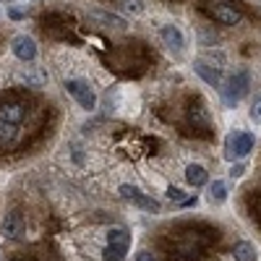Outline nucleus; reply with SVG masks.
<instances>
[{
  "instance_id": "393cba45",
  "label": "nucleus",
  "mask_w": 261,
  "mask_h": 261,
  "mask_svg": "<svg viewBox=\"0 0 261 261\" xmlns=\"http://www.w3.org/2000/svg\"><path fill=\"white\" fill-rule=\"evenodd\" d=\"M196 204H199V199H196V196H191V199H183V201H180V206H196Z\"/></svg>"
},
{
  "instance_id": "20e7f679",
  "label": "nucleus",
  "mask_w": 261,
  "mask_h": 261,
  "mask_svg": "<svg viewBox=\"0 0 261 261\" xmlns=\"http://www.w3.org/2000/svg\"><path fill=\"white\" fill-rule=\"evenodd\" d=\"M65 89H68V94L84 107L86 113H92L94 107H97V94H94V89L89 86V81L71 79V81H65Z\"/></svg>"
},
{
  "instance_id": "dca6fc26",
  "label": "nucleus",
  "mask_w": 261,
  "mask_h": 261,
  "mask_svg": "<svg viewBox=\"0 0 261 261\" xmlns=\"http://www.w3.org/2000/svg\"><path fill=\"white\" fill-rule=\"evenodd\" d=\"M110 243H130V232L123 230V227L110 230Z\"/></svg>"
},
{
  "instance_id": "39448f33",
  "label": "nucleus",
  "mask_w": 261,
  "mask_h": 261,
  "mask_svg": "<svg viewBox=\"0 0 261 261\" xmlns=\"http://www.w3.org/2000/svg\"><path fill=\"white\" fill-rule=\"evenodd\" d=\"M193 71L199 73L209 86H222V71L217 68L214 63H209L206 58H196L193 60Z\"/></svg>"
},
{
  "instance_id": "2eb2a0df",
  "label": "nucleus",
  "mask_w": 261,
  "mask_h": 261,
  "mask_svg": "<svg viewBox=\"0 0 261 261\" xmlns=\"http://www.w3.org/2000/svg\"><path fill=\"white\" fill-rule=\"evenodd\" d=\"M209 199H212L214 204H222V201L227 199V186H225L222 180H214V183L209 186Z\"/></svg>"
},
{
  "instance_id": "f3484780",
  "label": "nucleus",
  "mask_w": 261,
  "mask_h": 261,
  "mask_svg": "<svg viewBox=\"0 0 261 261\" xmlns=\"http://www.w3.org/2000/svg\"><path fill=\"white\" fill-rule=\"evenodd\" d=\"M120 196H123L125 201H136L139 196H141V191H139L136 186H128V183H123V186H120Z\"/></svg>"
},
{
  "instance_id": "ddd939ff",
  "label": "nucleus",
  "mask_w": 261,
  "mask_h": 261,
  "mask_svg": "<svg viewBox=\"0 0 261 261\" xmlns=\"http://www.w3.org/2000/svg\"><path fill=\"white\" fill-rule=\"evenodd\" d=\"M128 246H130V243H107L102 258H105V261H123L125 253H128Z\"/></svg>"
},
{
  "instance_id": "aec40b11",
  "label": "nucleus",
  "mask_w": 261,
  "mask_h": 261,
  "mask_svg": "<svg viewBox=\"0 0 261 261\" xmlns=\"http://www.w3.org/2000/svg\"><path fill=\"white\" fill-rule=\"evenodd\" d=\"M251 120L253 123H261V97H256V102L251 107Z\"/></svg>"
},
{
  "instance_id": "f8f14e48",
  "label": "nucleus",
  "mask_w": 261,
  "mask_h": 261,
  "mask_svg": "<svg viewBox=\"0 0 261 261\" xmlns=\"http://www.w3.org/2000/svg\"><path fill=\"white\" fill-rule=\"evenodd\" d=\"M16 141H18V128L11 125V123H3V120H0V146H3V149H11Z\"/></svg>"
},
{
  "instance_id": "b1692460",
  "label": "nucleus",
  "mask_w": 261,
  "mask_h": 261,
  "mask_svg": "<svg viewBox=\"0 0 261 261\" xmlns=\"http://www.w3.org/2000/svg\"><path fill=\"white\" fill-rule=\"evenodd\" d=\"M136 261H157V258H154V256H151L149 251H141V253L136 256Z\"/></svg>"
},
{
  "instance_id": "9b49d317",
  "label": "nucleus",
  "mask_w": 261,
  "mask_h": 261,
  "mask_svg": "<svg viewBox=\"0 0 261 261\" xmlns=\"http://www.w3.org/2000/svg\"><path fill=\"white\" fill-rule=\"evenodd\" d=\"M186 180H188L193 188H201V186H206V180H209V172H206L201 165H188Z\"/></svg>"
},
{
  "instance_id": "4be33fe9",
  "label": "nucleus",
  "mask_w": 261,
  "mask_h": 261,
  "mask_svg": "<svg viewBox=\"0 0 261 261\" xmlns=\"http://www.w3.org/2000/svg\"><path fill=\"white\" fill-rule=\"evenodd\" d=\"M243 172H246V167H243L241 162H238V165H232V170H230V178H241Z\"/></svg>"
},
{
  "instance_id": "0eeeda50",
  "label": "nucleus",
  "mask_w": 261,
  "mask_h": 261,
  "mask_svg": "<svg viewBox=\"0 0 261 261\" xmlns=\"http://www.w3.org/2000/svg\"><path fill=\"white\" fill-rule=\"evenodd\" d=\"M21 232H24V217L18 212H8L6 220H3V235L16 241V238H21Z\"/></svg>"
},
{
  "instance_id": "9d476101",
  "label": "nucleus",
  "mask_w": 261,
  "mask_h": 261,
  "mask_svg": "<svg viewBox=\"0 0 261 261\" xmlns=\"http://www.w3.org/2000/svg\"><path fill=\"white\" fill-rule=\"evenodd\" d=\"M0 120L3 123H11V125H18L21 120H24V107L11 102V105H3L0 107Z\"/></svg>"
},
{
  "instance_id": "423d86ee",
  "label": "nucleus",
  "mask_w": 261,
  "mask_h": 261,
  "mask_svg": "<svg viewBox=\"0 0 261 261\" xmlns=\"http://www.w3.org/2000/svg\"><path fill=\"white\" fill-rule=\"evenodd\" d=\"M11 50H13V55H16L18 60H27V63L37 58V45H34V39H32V37H27V34L13 37Z\"/></svg>"
},
{
  "instance_id": "4468645a",
  "label": "nucleus",
  "mask_w": 261,
  "mask_h": 261,
  "mask_svg": "<svg viewBox=\"0 0 261 261\" xmlns=\"http://www.w3.org/2000/svg\"><path fill=\"white\" fill-rule=\"evenodd\" d=\"M232 256H235V261H256V248L251 243L241 241V243H235Z\"/></svg>"
},
{
  "instance_id": "6ab92c4d",
  "label": "nucleus",
  "mask_w": 261,
  "mask_h": 261,
  "mask_svg": "<svg viewBox=\"0 0 261 261\" xmlns=\"http://www.w3.org/2000/svg\"><path fill=\"white\" fill-rule=\"evenodd\" d=\"M120 8L128 13H144V3L141 0H120Z\"/></svg>"
},
{
  "instance_id": "a211bd4d",
  "label": "nucleus",
  "mask_w": 261,
  "mask_h": 261,
  "mask_svg": "<svg viewBox=\"0 0 261 261\" xmlns=\"http://www.w3.org/2000/svg\"><path fill=\"white\" fill-rule=\"evenodd\" d=\"M134 204H139V206H141V209H146V212H160V204H157L154 199H149V196H144V193L139 196V199H136Z\"/></svg>"
},
{
  "instance_id": "f257e3e1",
  "label": "nucleus",
  "mask_w": 261,
  "mask_h": 261,
  "mask_svg": "<svg viewBox=\"0 0 261 261\" xmlns=\"http://www.w3.org/2000/svg\"><path fill=\"white\" fill-rule=\"evenodd\" d=\"M204 11H206L214 21H220V24H227V27L241 24V18H243V11L238 8L232 0H206Z\"/></svg>"
},
{
  "instance_id": "412c9836",
  "label": "nucleus",
  "mask_w": 261,
  "mask_h": 261,
  "mask_svg": "<svg viewBox=\"0 0 261 261\" xmlns=\"http://www.w3.org/2000/svg\"><path fill=\"white\" fill-rule=\"evenodd\" d=\"M167 199H170V201H178V204H180V201L186 199V196H183V191H180V188H170V191H167Z\"/></svg>"
},
{
  "instance_id": "1a4fd4ad",
  "label": "nucleus",
  "mask_w": 261,
  "mask_h": 261,
  "mask_svg": "<svg viewBox=\"0 0 261 261\" xmlns=\"http://www.w3.org/2000/svg\"><path fill=\"white\" fill-rule=\"evenodd\" d=\"M89 18L97 21V24L107 27V29H125V18L123 16H115V13H107V11H89Z\"/></svg>"
},
{
  "instance_id": "6e6552de",
  "label": "nucleus",
  "mask_w": 261,
  "mask_h": 261,
  "mask_svg": "<svg viewBox=\"0 0 261 261\" xmlns=\"http://www.w3.org/2000/svg\"><path fill=\"white\" fill-rule=\"evenodd\" d=\"M162 42L172 50V53H183V34H180V29L175 27V24H165L162 27Z\"/></svg>"
},
{
  "instance_id": "a878e982",
  "label": "nucleus",
  "mask_w": 261,
  "mask_h": 261,
  "mask_svg": "<svg viewBox=\"0 0 261 261\" xmlns=\"http://www.w3.org/2000/svg\"><path fill=\"white\" fill-rule=\"evenodd\" d=\"M13 261H21V258H13Z\"/></svg>"
},
{
  "instance_id": "7ed1b4c3",
  "label": "nucleus",
  "mask_w": 261,
  "mask_h": 261,
  "mask_svg": "<svg viewBox=\"0 0 261 261\" xmlns=\"http://www.w3.org/2000/svg\"><path fill=\"white\" fill-rule=\"evenodd\" d=\"M248 84H251V79H248V73L246 71H238L225 86H222V102L227 105V107H235L238 102H241L243 97H246V92H248Z\"/></svg>"
},
{
  "instance_id": "f03ea898",
  "label": "nucleus",
  "mask_w": 261,
  "mask_h": 261,
  "mask_svg": "<svg viewBox=\"0 0 261 261\" xmlns=\"http://www.w3.org/2000/svg\"><path fill=\"white\" fill-rule=\"evenodd\" d=\"M253 144H256L253 134H248V130H232V134L227 136V141H225V157L230 162L243 160L248 151L253 149Z\"/></svg>"
},
{
  "instance_id": "5701e85b",
  "label": "nucleus",
  "mask_w": 261,
  "mask_h": 261,
  "mask_svg": "<svg viewBox=\"0 0 261 261\" xmlns=\"http://www.w3.org/2000/svg\"><path fill=\"white\" fill-rule=\"evenodd\" d=\"M8 16H11L13 21H21V18H24V11H18V8H11V11H8Z\"/></svg>"
}]
</instances>
